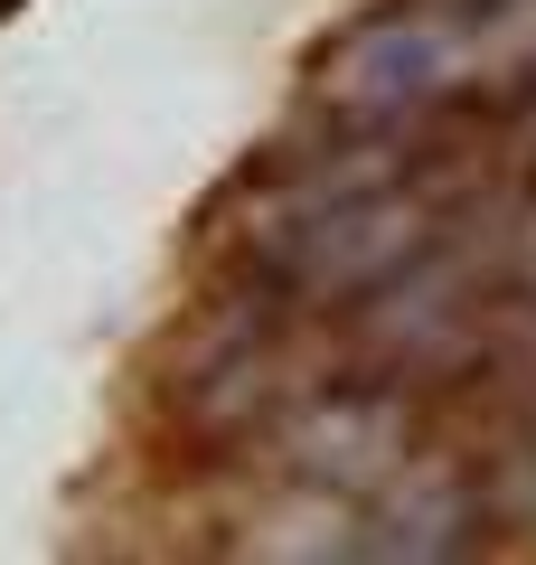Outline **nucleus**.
<instances>
[{
    "label": "nucleus",
    "instance_id": "3",
    "mask_svg": "<svg viewBox=\"0 0 536 565\" xmlns=\"http://www.w3.org/2000/svg\"><path fill=\"white\" fill-rule=\"evenodd\" d=\"M20 10H29V0H0V20H20Z\"/></svg>",
    "mask_w": 536,
    "mask_h": 565
},
{
    "label": "nucleus",
    "instance_id": "2",
    "mask_svg": "<svg viewBox=\"0 0 536 565\" xmlns=\"http://www.w3.org/2000/svg\"><path fill=\"white\" fill-rule=\"evenodd\" d=\"M424 434V396L396 377H311L264 434V462L282 471L292 490H320V500H377L405 462H415Z\"/></svg>",
    "mask_w": 536,
    "mask_h": 565
},
{
    "label": "nucleus",
    "instance_id": "1",
    "mask_svg": "<svg viewBox=\"0 0 536 565\" xmlns=\"http://www.w3.org/2000/svg\"><path fill=\"white\" fill-rule=\"evenodd\" d=\"M452 95H471V10L452 0H386L311 66V114L330 132H415Z\"/></svg>",
    "mask_w": 536,
    "mask_h": 565
}]
</instances>
